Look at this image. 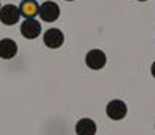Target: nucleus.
<instances>
[{"instance_id": "1", "label": "nucleus", "mask_w": 155, "mask_h": 135, "mask_svg": "<svg viewBox=\"0 0 155 135\" xmlns=\"http://www.w3.org/2000/svg\"><path fill=\"white\" fill-rule=\"evenodd\" d=\"M38 15L41 20L47 21V23H53L59 18L60 15V8L56 2L53 0H47L44 2L42 5H39V11H38Z\"/></svg>"}, {"instance_id": "2", "label": "nucleus", "mask_w": 155, "mask_h": 135, "mask_svg": "<svg viewBox=\"0 0 155 135\" xmlns=\"http://www.w3.org/2000/svg\"><path fill=\"white\" fill-rule=\"evenodd\" d=\"M107 63V56L103 50L100 48H94L86 54V66L92 71H100L103 69Z\"/></svg>"}, {"instance_id": "3", "label": "nucleus", "mask_w": 155, "mask_h": 135, "mask_svg": "<svg viewBox=\"0 0 155 135\" xmlns=\"http://www.w3.org/2000/svg\"><path fill=\"white\" fill-rule=\"evenodd\" d=\"M20 17H21L20 9L15 5L8 3V5H5V6L0 8V21L5 26H14V24H17L20 21Z\"/></svg>"}, {"instance_id": "4", "label": "nucleus", "mask_w": 155, "mask_h": 135, "mask_svg": "<svg viewBox=\"0 0 155 135\" xmlns=\"http://www.w3.org/2000/svg\"><path fill=\"white\" fill-rule=\"evenodd\" d=\"M21 35L26 38V39H36L41 32H42V26L38 20L35 18H26L23 23H21V29H20Z\"/></svg>"}, {"instance_id": "5", "label": "nucleus", "mask_w": 155, "mask_h": 135, "mask_svg": "<svg viewBox=\"0 0 155 135\" xmlns=\"http://www.w3.org/2000/svg\"><path fill=\"white\" fill-rule=\"evenodd\" d=\"M105 111H107V116H108L111 120H122V119L127 116L128 108H127V104H125L124 101H120V99H113V101H110V102L107 104Z\"/></svg>"}, {"instance_id": "6", "label": "nucleus", "mask_w": 155, "mask_h": 135, "mask_svg": "<svg viewBox=\"0 0 155 135\" xmlns=\"http://www.w3.org/2000/svg\"><path fill=\"white\" fill-rule=\"evenodd\" d=\"M63 41H65V35L62 30L53 27V29H48L44 35V44L47 48L50 50H57L63 45Z\"/></svg>"}, {"instance_id": "7", "label": "nucleus", "mask_w": 155, "mask_h": 135, "mask_svg": "<svg viewBox=\"0 0 155 135\" xmlns=\"http://www.w3.org/2000/svg\"><path fill=\"white\" fill-rule=\"evenodd\" d=\"M18 53V45L15 44V41L5 38L0 39V59L3 60H12Z\"/></svg>"}, {"instance_id": "8", "label": "nucleus", "mask_w": 155, "mask_h": 135, "mask_svg": "<svg viewBox=\"0 0 155 135\" xmlns=\"http://www.w3.org/2000/svg\"><path fill=\"white\" fill-rule=\"evenodd\" d=\"M18 9L24 18H35L39 11V3L36 0H23L20 3Z\"/></svg>"}, {"instance_id": "9", "label": "nucleus", "mask_w": 155, "mask_h": 135, "mask_svg": "<svg viewBox=\"0 0 155 135\" xmlns=\"http://www.w3.org/2000/svg\"><path fill=\"white\" fill-rule=\"evenodd\" d=\"M77 135H95L97 134V123L92 119H81L75 125Z\"/></svg>"}, {"instance_id": "10", "label": "nucleus", "mask_w": 155, "mask_h": 135, "mask_svg": "<svg viewBox=\"0 0 155 135\" xmlns=\"http://www.w3.org/2000/svg\"><path fill=\"white\" fill-rule=\"evenodd\" d=\"M151 74H152V77L155 78V62L152 63V66H151Z\"/></svg>"}, {"instance_id": "11", "label": "nucleus", "mask_w": 155, "mask_h": 135, "mask_svg": "<svg viewBox=\"0 0 155 135\" xmlns=\"http://www.w3.org/2000/svg\"><path fill=\"white\" fill-rule=\"evenodd\" d=\"M137 2H148V0H137Z\"/></svg>"}, {"instance_id": "12", "label": "nucleus", "mask_w": 155, "mask_h": 135, "mask_svg": "<svg viewBox=\"0 0 155 135\" xmlns=\"http://www.w3.org/2000/svg\"><path fill=\"white\" fill-rule=\"evenodd\" d=\"M66 2H74V0H66Z\"/></svg>"}, {"instance_id": "13", "label": "nucleus", "mask_w": 155, "mask_h": 135, "mask_svg": "<svg viewBox=\"0 0 155 135\" xmlns=\"http://www.w3.org/2000/svg\"><path fill=\"white\" fill-rule=\"evenodd\" d=\"M0 8H2V3H0Z\"/></svg>"}]
</instances>
